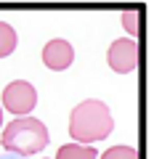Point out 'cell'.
I'll return each mask as SVG.
<instances>
[{
	"mask_svg": "<svg viewBox=\"0 0 154 159\" xmlns=\"http://www.w3.org/2000/svg\"><path fill=\"white\" fill-rule=\"evenodd\" d=\"M122 24H125V29H128V34H130V40L138 34V11H128V13H122Z\"/></svg>",
	"mask_w": 154,
	"mask_h": 159,
	"instance_id": "9",
	"label": "cell"
},
{
	"mask_svg": "<svg viewBox=\"0 0 154 159\" xmlns=\"http://www.w3.org/2000/svg\"><path fill=\"white\" fill-rule=\"evenodd\" d=\"M106 61L109 66L114 69L117 74H128L138 66V43L130 37H122V40H114L109 45L106 53Z\"/></svg>",
	"mask_w": 154,
	"mask_h": 159,
	"instance_id": "4",
	"label": "cell"
},
{
	"mask_svg": "<svg viewBox=\"0 0 154 159\" xmlns=\"http://www.w3.org/2000/svg\"><path fill=\"white\" fill-rule=\"evenodd\" d=\"M48 127L37 117H16L3 130V146L13 157H32L48 146Z\"/></svg>",
	"mask_w": 154,
	"mask_h": 159,
	"instance_id": "2",
	"label": "cell"
},
{
	"mask_svg": "<svg viewBox=\"0 0 154 159\" xmlns=\"http://www.w3.org/2000/svg\"><path fill=\"white\" fill-rule=\"evenodd\" d=\"M112 127H114L112 111L98 98H88V101L77 103L72 109V114H69V135L74 138V143H80V146L104 141L112 133Z\"/></svg>",
	"mask_w": 154,
	"mask_h": 159,
	"instance_id": "1",
	"label": "cell"
},
{
	"mask_svg": "<svg viewBox=\"0 0 154 159\" xmlns=\"http://www.w3.org/2000/svg\"><path fill=\"white\" fill-rule=\"evenodd\" d=\"M56 159H98V151L93 146H80V143H67L58 148Z\"/></svg>",
	"mask_w": 154,
	"mask_h": 159,
	"instance_id": "6",
	"label": "cell"
},
{
	"mask_svg": "<svg viewBox=\"0 0 154 159\" xmlns=\"http://www.w3.org/2000/svg\"><path fill=\"white\" fill-rule=\"evenodd\" d=\"M101 159H138V151L133 146H112L101 154Z\"/></svg>",
	"mask_w": 154,
	"mask_h": 159,
	"instance_id": "8",
	"label": "cell"
},
{
	"mask_svg": "<svg viewBox=\"0 0 154 159\" xmlns=\"http://www.w3.org/2000/svg\"><path fill=\"white\" fill-rule=\"evenodd\" d=\"M0 101H3L0 109H8L13 117H29V111L37 103V90H35V85H29L24 80H13L11 85H6Z\"/></svg>",
	"mask_w": 154,
	"mask_h": 159,
	"instance_id": "3",
	"label": "cell"
},
{
	"mask_svg": "<svg viewBox=\"0 0 154 159\" xmlns=\"http://www.w3.org/2000/svg\"><path fill=\"white\" fill-rule=\"evenodd\" d=\"M0 159H21V157H13V154H0Z\"/></svg>",
	"mask_w": 154,
	"mask_h": 159,
	"instance_id": "10",
	"label": "cell"
},
{
	"mask_svg": "<svg viewBox=\"0 0 154 159\" xmlns=\"http://www.w3.org/2000/svg\"><path fill=\"white\" fill-rule=\"evenodd\" d=\"M0 127H3V109H0Z\"/></svg>",
	"mask_w": 154,
	"mask_h": 159,
	"instance_id": "11",
	"label": "cell"
},
{
	"mask_svg": "<svg viewBox=\"0 0 154 159\" xmlns=\"http://www.w3.org/2000/svg\"><path fill=\"white\" fill-rule=\"evenodd\" d=\"M72 61H74L72 43H67V40H51V43H45V48H43V64L48 69L64 72V69L72 66Z\"/></svg>",
	"mask_w": 154,
	"mask_h": 159,
	"instance_id": "5",
	"label": "cell"
},
{
	"mask_svg": "<svg viewBox=\"0 0 154 159\" xmlns=\"http://www.w3.org/2000/svg\"><path fill=\"white\" fill-rule=\"evenodd\" d=\"M19 45V37H16V29L11 27L8 21H0V58L11 56Z\"/></svg>",
	"mask_w": 154,
	"mask_h": 159,
	"instance_id": "7",
	"label": "cell"
}]
</instances>
